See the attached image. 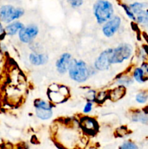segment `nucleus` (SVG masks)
Here are the masks:
<instances>
[{"label": "nucleus", "mask_w": 148, "mask_h": 149, "mask_svg": "<svg viewBox=\"0 0 148 149\" xmlns=\"http://www.w3.org/2000/svg\"><path fill=\"white\" fill-rule=\"evenodd\" d=\"M70 77L73 80L78 82H84L90 76V70L86 64L82 61H77L72 59L69 68H68Z\"/></svg>", "instance_id": "obj_1"}, {"label": "nucleus", "mask_w": 148, "mask_h": 149, "mask_svg": "<svg viewBox=\"0 0 148 149\" xmlns=\"http://www.w3.org/2000/svg\"><path fill=\"white\" fill-rule=\"evenodd\" d=\"M94 13L99 23L107 22L113 14V5L108 1H97L94 4Z\"/></svg>", "instance_id": "obj_2"}, {"label": "nucleus", "mask_w": 148, "mask_h": 149, "mask_svg": "<svg viewBox=\"0 0 148 149\" xmlns=\"http://www.w3.org/2000/svg\"><path fill=\"white\" fill-rule=\"evenodd\" d=\"M24 13V10L12 5H4L0 7V20L4 23H10L19 18Z\"/></svg>", "instance_id": "obj_3"}, {"label": "nucleus", "mask_w": 148, "mask_h": 149, "mask_svg": "<svg viewBox=\"0 0 148 149\" xmlns=\"http://www.w3.org/2000/svg\"><path fill=\"white\" fill-rule=\"evenodd\" d=\"M132 54V47L128 44H122L113 49L111 56V63H120L127 60Z\"/></svg>", "instance_id": "obj_4"}, {"label": "nucleus", "mask_w": 148, "mask_h": 149, "mask_svg": "<svg viewBox=\"0 0 148 149\" xmlns=\"http://www.w3.org/2000/svg\"><path fill=\"white\" fill-rule=\"evenodd\" d=\"M36 116L42 120H46L52 117V106L44 100L37 99L34 101Z\"/></svg>", "instance_id": "obj_5"}, {"label": "nucleus", "mask_w": 148, "mask_h": 149, "mask_svg": "<svg viewBox=\"0 0 148 149\" xmlns=\"http://www.w3.org/2000/svg\"><path fill=\"white\" fill-rule=\"evenodd\" d=\"M113 49H107L103 51L94 63L96 69L100 71L107 70L111 65V56Z\"/></svg>", "instance_id": "obj_6"}, {"label": "nucleus", "mask_w": 148, "mask_h": 149, "mask_svg": "<svg viewBox=\"0 0 148 149\" xmlns=\"http://www.w3.org/2000/svg\"><path fill=\"white\" fill-rule=\"evenodd\" d=\"M38 32H39V29L36 25L32 24L23 27L19 31L20 40L24 43H29L37 36Z\"/></svg>", "instance_id": "obj_7"}, {"label": "nucleus", "mask_w": 148, "mask_h": 149, "mask_svg": "<svg viewBox=\"0 0 148 149\" xmlns=\"http://www.w3.org/2000/svg\"><path fill=\"white\" fill-rule=\"evenodd\" d=\"M121 20L118 16H115L106 22L102 28V32L107 37H111L118 30Z\"/></svg>", "instance_id": "obj_8"}, {"label": "nucleus", "mask_w": 148, "mask_h": 149, "mask_svg": "<svg viewBox=\"0 0 148 149\" xmlns=\"http://www.w3.org/2000/svg\"><path fill=\"white\" fill-rule=\"evenodd\" d=\"M80 126L86 133L89 135H94L98 130V124L93 118L83 117L80 120Z\"/></svg>", "instance_id": "obj_9"}, {"label": "nucleus", "mask_w": 148, "mask_h": 149, "mask_svg": "<svg viewBox=\"0 0 148 149\" xmlns=\"http://www.w3.org/2000/svg\"><path fill=\"white\" fill-rule=\"evenodd\" d=\"M71 61L72 59L71 54L68 52L62 54L56 62V67L58 72L60 74H65L69 68Z\"/></svg>", "instance_id": "obj_10"}, {"label": "nucleus", "mask_w": 148, "mask_h": 149, "mask_svg": "<svg viewBox=\"0 0 148 149\" xmlns=\"http://www.w3.org/2000/svg\"><path fill=\"white\" fill-rule=\"evenodd\" d=\"M64 88H65V87H57L55 90H51L50 93H49L50 100L55 102V103H61L62 100L65 98V96L68 94V91H62Z\"/></svg>", "instance_id": "obj_11"}, {"label": "nucleus", "mask_w": 148, "mask_h": 149, "mask_svg": "<svg viewBox=\"0 0 148 149\" xmlns=\"http://www.w3.org/2000/svg\"><path fill=\"white\" fill-rule=\"evenodd\" d=\"M29 61L33 65H40L47 62L48 57L44 54L31 53L29 56Z\"/></svg>", "instance_id": "obj_12"}, {"label": "nucleus", "mask_w": 148, "mask_h": 149, "mask_svg": "<svg viewBox=\"0 0 148 149\" xmlns=\"http://www.w3.org/2000/svg\"><path fill=\"white\" fill-rule=\"evenodd\" d=\"M24 27L23 25L20 22H14L10 24H9L5 28V32L9 36H13L15 34L17 31H20Z\"/></svg>", "instance_id": "obj_13"}, {"label": "nucleus", "mask_w": 148, "mask_h": 149, "mask_svg": "<svg viewBox=\"0 0 148 149\" xmlns=\"http://www.w3.org/2000/svg\"><path fill=\"white\" fill-rule=\"evenodd\" d=\"M125 93H126V88H125V87L120 86V87L113 90L110 93L109 97H110V98L111 100H118L121 98V97H123V96L125 95Z\"/></svg>", "instance_id": "obj_14"}, {"label": "nucleus", "mask_w": 148, "mask_h": 149, "mask_svg": "<svg viewBox=\"0 0 148 149\" xmlns=\"http://www.w3.org/2000/svg\"><path fill=\"white\" fill-rule=\"evenodd\" d=\"M133 78L136 81L139 83H143L148 79L147 77L145 76V72L141 68H137L133 71Z\"/></svg>", "instance_id": "obj_15"}, {"label": "nucleus", "mask_w": 148, "mask_h": 149, "mask_svg": "<svg viewBox=\"0 0 148 149\" xmlns=\"http://www.w3.org/2000/svg\"><path fill=\"white\" fill-rule=\"evenodd\" d=\"M136 20L139 23L148 26V10H142L140 13L136 14Z\"/></svg>", "instance_id": "obj_16"}, {"label": "nucleus", "mask_w": 148, "mask_h": 149, "mask_svg": "<svg viewBox=\"0 0 148 149\" xmlns=\"http://www.w3.org/2000/svg\"><path fill=\"white\" fill-rule=\"evenodd\" d=\"M132 121L139 122L142 123H147L148 122V114L145 112L137 111L132 115Z\"/></svg>", "instance_id": "obj_17"}, {"label": "nucleus", "mask_w": 148, "mask_h": 149, "mask_svg": "<svg viewBox=\"0 0 148 149\" xmlns=\"http://www.w3.org/2000/svg\"><path fill=\"white\" fill-rule=\"evenodd\" d=\"M130 9L133 14H138L142 10H145L147 7V4L145 2H134L130 5Z\"/></svg>", "instance_id": "obj_18"}, {"label": "nucleus", "mask_w": 148, "mask_h": 149, "mask_svg": "<svg viewBox=\"0 0 148 149\" xmlns=\"http://www.w3.org/2000/svg\"><path fill=\"white\" fill-rule=\"evenodd\" d=\"M148 98V94L145 92H141V93H138L136 96V100L139 103H145L147 100Z\"/></svg>", "instance_id": "obj_19"}, {"label": "nucleus", "mask_w": 148, "mask_h": 149, "mask_svg": "<svg viewBox=\"0 0 148 149\" xmlns=\"http://www.w3.org/2000/svg\"><path fill=\"white\" fill-rule=\"evenodd\" d=\"M120 149H139L138 146L131 141H126L120 146Z\"/></svg>", "instance_id": "obj_20"}, {"label": "nucleus", "mask_w": 148, "mask_h": 149, "mask_svg": "<svg viewBox=\"0 0 148 149\" xmlns=\"http://www.w3.org/2000/svg\"><path fill=\"white\" fill-rule=\"evenodd\" d=\"M132 82H133V81H132L131 79L129 78V77H126V76L120 77V79L118 80V83L120 84H121L123 87H124V86L129 85V84H131Z\"/></svg>", "instance_id": "obj_21"}, {"label": "nucleus", "mask_w": 148, "mask_h": 149, "mask_svg": "<svg viewBox=\"0 0 148 149\" xmlns=\"http://www.w3.org/2000/svg\"><path fill=\"white\" fill-rule=\"evenodd\" d=\"M122 7H123L124 10L126 11V13L127 14V15L129 16L131 19H132V20H136V16H135V15L133 14V12L131 11V10L130 7H129V6L126 5V4H123V5H122Z\"/></svg>", "instance_id": "obj_22"}, {"label": "nucleus", "mask_w": 148, "mask_h": 149, "mask_svg": "<svg viewBox=\"0 0 148 149\" xmlns=\"http://www.w3.org/2000/svg\"><path fill=\"white\" fill-rule=\"evenodd\" d=\"M71 4V6L73 7H78L83 4V1H80V0H75V1H71L70 2Z\"/></svg>", "instance_id": "obj_23"}, {"label": "nucleus", "mask_w": 148, "mask_h": 149, "mask_svg": "<svg viewBox=\"0 0 148 149\" xmlns=\"http://www.w3.org/2000/svg\"><path fill=\"white\" fill-rule=\"evenodd\" d=\"M91 109H92V103L89 102L86 104V106H84V111L85 113H89L91 111Z\"/></svg>", "instance_id": "obj_24"}, {"label": "nucleus", "mask_w": 148, "mask_h": 149, "mask_svg": "<svg viewBox=\"0 0 148 149\" xmlns=\"http://www.w3.org/2000/svg\"><path fill=\"white\" fill-rule=\"evenodd\" d=\"M141 68L143 70L144 72H145V76H146V77L148 78V63H145L142 64Z\"/></svg>", "instance_id": "obj_25"}, {"label": "nucleus", "mask_w": 148, "mask_h": 149, "mask_svg": "<svg viewBox=\"0 0 148 149\" xmlns=\"http://www.w3.org/2000/svg\"><path fill=\"white\" fill-rule=\"evenodd\" d=\"M6 34V32H5V29L3 28L2 25H1V22H0V39H3L4 37Z\"/></svg>", "instance_id": "obj_26"}, {"label": "nucleus", "mask_w": 148, "mask_h": 149, "mask_svg": "<svg viewBox=\"0 0 148 149\" xmlns=\"http://www.w3.org/2000/svg\"><path fill=\"white\" fill-rule=\"evenodd\" d=\"M91 149H96V148H91Z\"/></svg>", "instance_id": "obj_27"}]
</instances>
